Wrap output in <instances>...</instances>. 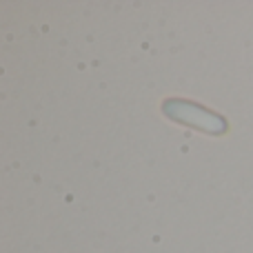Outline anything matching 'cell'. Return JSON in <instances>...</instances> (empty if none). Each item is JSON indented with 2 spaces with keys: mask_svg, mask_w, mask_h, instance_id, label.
<instances>
[{
  "mask_svg": "<svg viewBox=\"0 0 253 253\" xmlns=\"http://www.w3.org/2000/svg\"><path fill=\"white\" fill-rule=\"evenodd\" d=\"M162 114L173 123H182L189 126H196L200 131H207L211 135H222L227 133L229 123L224 116L215 114V111L207 109L202 105H196L184 98H169L162 102Z\"/></svg>",
  "mask_w": 253,
  "mask_h": 253,
  "instance_id": "6da1fadb",
  "label": "cell"
}]
</instances>
